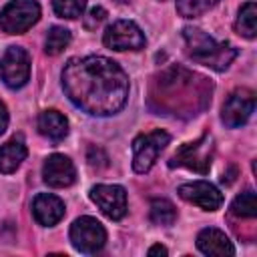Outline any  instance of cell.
<instances>
[{
	"mask_svg": "<svg viewBox=\"0 0 257 257\" xmlns=\"http://www.w3.org/2000/svg\"><path fill=\"white\" fill-rule=\"evenodd\" d=\"M8 126V110H6V104L0 100V135L6 131Z\"/></svg>",
	"mask_w": 257,
	"mask_h": 257,
	"instance_id": "24",
	"label": "cell"
},
{
	"mask_svg": "<svg viewBox=\"0 0 257 257\" xmlns=\"http://www.w3.org/2000/svg\"><path fill=\"white\" fill-rule=\"evenodd\" d=\"M102 42L112 50H141L145 48L147 38L133 20H116L106 28Z\"/></svg>",
	"mask_w": 257,
	"mask_h": 257,
	"instance_id": "7",
	"label": "cell"
},
{
	"mask_svg": "<svg viewBox=\"0 0 257 257\" xmlns=\"http://www.w3.org/2000/svg\"><path fill=\"white\" fill-rule=\"evenodd\" d=\"M197 247L205 255H235V247L229 237L213 227H207L197 235Z\"/></svg>",
	"mask_w": 257,
	"mask_h": 257,
	"instance_id": "14",
	"label": "cell"
},
{
	"mask_svg": "<svg viewBox=\"0 0 257 257\" xmlns=\"http://www.w3.org/2000/svg\"><path fill=\"white\" fill-rule=\"evenodd\" d=\"M213 2H215V4H217V2H219V0H213Z\"/></svg>",
	"mask_w": 257,
	"mask_h": 257,
	"instance_id": "27",
	"label": "cell"
},
{
	"mask_svg": "<svg viewBox=\"0 0 257 257\" xmlns=\"http://www.w3.org/2000/svg\"><path fill=\"white\" fill-rule=\"evenodd\" d=\"M70 243L80 253H96L106 243V231L94 217H78L70 225Z\"/></svg>",
	"mask_w": 257,
	"mask_h": 257,
	"instance_id": "5",
	"label": "cell"
},
{
	"mask_svg": "<svg viewBox=\"0 0 257 257\" xmlns=\"http://www.w3.org/2000/svg\"><path fill=\"white\" fill-rule=\"evenodd\" d=\"M32 215L40 225L52 227L64 217V203L56 195L40 193L32 201Z\"/></svg>",
	"mask_w": 257,
	"mask_h": 257,
	"instance_id": "13",
	"label": "cell"
},
{
	"mask_svg": "<svg viewBox=\"0 0 257 257\" xmlns=\"http://www.w3.org/2000/svg\"><path fill=\"white\" fill-rule=\"evenodd\" d=\"M235 30L237 34L245 38H255L257 34V6L255 2H247L241 6L237 20H235Z\"/></svg>",
	"mask_w": 257,
	"mask_h": 257,
	"instance_id": "17",
	"label": "cell"
},
{
	"mask_svg": "<svg viewBox=\"0 0 257 257\" xmlns=\"http://www.w3.org/2000/svg\"><path fill=\"white\" fill-rule=\"evenodd\" d=\"M42 179L48 187H70L76 181V169L64 155H50L42 165Z\"/></svg>",
	"mask_w": 257,
	"mask_h": 257,
	"instance_id": "12",
	"label": "cell"
},
{
	"mask_svg": "<svg viewBox=\"0 0 257 257\" xmlns=\"http://www.w3.org/2000/svg\"><path fill=\"white\" fill-rule=\"evenodd\" d=\"M253 110H255V94H253V90L237 88L227 96V100L223 104V110H221V120L229 128H237V126H243L251 118Z\"/></svg>",
	"mask_w": 257,
	"mask_h": 257,
	"instance_id": "9",
	"label": "cell"
},
{
	"mask_svg": "<svg viewBox=\"0 0 257 257\" xmlns=\"http://www.w3.org/2000/svg\"><path fill=\"white\" fill-rule=\"evenodd\" d=\"M26 155H28V151H26V145L22 143V139H12L6 145H2L0 147V173H4V175L14 173L22 165Z\"/></svg>",
	"mask_w": 257,
	"mask_h": 257,
	"instance_id": "16",
	"label": "cell"
},
{
	"mask_svg": "<svg viewBox=\"0 0 257 257\" xmlns=\"http://www.w3.org/2000/svg\"><path fill=\"white\" fill-rule=\"evenodd\" d=\"M183 38L187 44V54L191 60L205 64L213 70H227L237 56V48L229 42H217L201 28H183Z\"/></svg>",
	"mask_w": 257,
	"mask_h": 257,
	"instance_id": "2",
	"label": "cell"
},
{
	"mask_svg": "<svg viewBox=\"0 0 257 257\" xmlns=\"http://www.w3.org/2000/svg\"><path fill=\"white\" fill-rule=\"evenodd\" d=\"M40 18V4L36 0H10L0 12V28L8 34H22Z\"/></svg>",
	"mask_w": 257,
	"mask_h": 257,
	"instance_id": "3",
	"label": "cell"
},
{
	"mask_svg": "<svg viewBox=\"0 0 257 257\" xmlns=\"http://www.w3.org/2000/svg\"><path fill=\"white\" fill-rule=\"evenodd\" d=\"M2 80L10 88H22L30 78V56L22 46H10L0 62Z\"/></svg>",
	"mask_w": 257,
	"mask_h": 257,
	"instance_id": "8",
	"label": "cell"
},
{
	"mask_svg": "<svg viewBox=\"0 0 257 257\" xmlns=\"http://www.w3.org/2000/svg\"><path fill=\"white\" fill-rule=\"evenodd\" d=\"M106 18V10L102 6H94L88 10V14L84 16V28L86 30H94L96 26L102 24V20Z\"/></svg>",
	"mask_w": 257,
	"mask_h": 257,
	"instance_id": "23",
	"label": "cell"
},
{
	"mask_svg": "<svg viewBox=\"0 0 257 257\" xmlns=\"http://www.w3.org/2000/svg\"><path fill=\"white\" fill-rule=\"evenodd\" d=\"M179 197L187 203H193L205 211H217L223 205V193L207 183V181H193L179 187Z\"/></svg>",
	"mask_w": 257,
	"mask_h": 257,
	"instance_id": "11",
	"label": "cell"
},
{
	"mask_svg": "<svg viewBox=\"0 0 257 257\" xmlns=\"http://www.w3.org/2000/svg\"><path fill=\"white\" fill-rule=\"evenodd\" d=\"M213 4V0H177V12L183 18H197L205 14Z\"/></svg>",
	"mask_w": 257,
	"mask_h": 257,
	"instance_id": "22",
	"label": "cell"
},
{
	"mask_svg": "<svg viewBox=\"0 0 257 257\" xmlns=\"http://www.w3.org/2000/svg\"><path fill=\"white\" fill-rule=\"evenodd\" d=\"M149 255H167V249L163 245H153L149 249Z\"/></svg>",
	"mask_w": 257,
	"mask_h": 257,
	"instance_id": "25",
	"label": "cell"
},
{
	"mask_svg": "<svg viewBox=\"0 0 257 257\" xmlns=\"http://www.w3.org/2000/svg\"><path fill=\"white\" fill-rule=\"evenodd\" d=\"M231 213L237 215V217L253 219L257 215V199H255V193L251 189H247L245 193L237 195L235 201L231 203Z\"/></svg>",
	"mask_w": 257,
	"mask_h": 257,
	"instance_id": "20",
	"label": "cell"
},
{
	"mask_svg": "<svg viewBox=\"0 0 257 257\" xmlns=\"http://www.w3.org/2000/svg\"><path fill=\"white\" fill-rule=\"evenodd\" d=\"M151 221L155 225L169 227L177 221V209L169 199H153L151 201Z\"/></svg>",
	"mask_w": 257,
	"mask_h": 257,
	"instance_id": "18",
	"label": "cell"
},
{
	"mask_svg": "<svg viewBox=\"0 0 257 257\" xmlns=\"http://www.w3.org/2000/svg\"><path fill=\"white\" fill-rule=\"evenodd\" d=\"M171 143V135L163 128L151 131L147 135H139L133 141V169L135 173H149L155 165L161 151Z\"/></svg>",
	"mask_w": 257,
	"mask_h": 257,
	"instance_id": "4",
	"label": "cell"
},
{
	"mask_svg": "<svg viewBox=\"0 0 257 257\" xmlns=\"http://www.w3.org/2000/svg\"><path fill=\"white\" fill-rule=\"evenodd\" d=\"M52 8H54L56 16L74 20V18L82 16V12L86 8V0H52Z\"/></svg>",
	"mask_w": 257,
	"mask_h": 257,
	"instance_id": "21",
	"label": "cell"
},
{
	"mask_svg": "<svg viewBox=\"0 0 257 257\" xmlns=\"http://www.w3.org/2000/svg\"><path fill=\"white\" fill-rule=\"evenodd\" d=\"M36 126H38V133L42 137H46L48 141H52V143H60L68 135V120L58 110L40 112L38 120H36Z\"/></svg>",
	"mask_w": 257,
	"mask_h": 257,
	"instance_id": "15",
	"label": "cell"
},
{
	"mask_svg": "<svg viewBox=\"0 0 257 257\" xmlns=\"http://www.w3.org/2000/svg\"><path fill=\"white\" fill-rule=\"evenodd\" d=\"M211 151H213L211 137L203 135L201 139L183 145L169 161V167H187V169H193V171L205 175L211 167V155H213Z\"/></svg>",
	"mask_w": 257,
	"mask_h": 257,
	"instance_id": "6",
	"label": "cell"
},
{
	"mask_svg": "<svg viewBox=\"0 0 257 257\" xmlns=\"http://www.w3.org/2000/svg\"><path fill=\"white\" fill-rule=\"evenodd\" d=\"M70 30L64 28V26H52L46 34V40H44V50L46 54H60L68 44H70Z\"/></svg>",
	"mask_w": 257,
	"mask_h": 257,
	"instance_id": "19",
	"label": "cell"
},
{
	"mask_svg": "<svg viewBox=\"0 0 257 257\" xmlns=\"http://www.w3.org/2000/svg\"><path fill=\"white\" fill-rule=\"evenodd\" d=\"M90 199L112 221L126 215V191L120 185H94L90 189Z\"/></svg>",
	"mask_w": 257,
	"mask_h": 257,
	"instance_id": "10",
	"label": "cell"
},
{
	"mask_svg": "<svg viewBox=\"0 0 257 257\" xmlns=\"http://www.w3.org/2000/svg\"><path fill=\"white\" fill-rule=\"evenodd\" d=\"M116 2H128V0H116Z\"/></svg>",
	"mask_w": 257,
	"mask_h": 257,
	"instance_id": "26",
	"label": "cell"
},
{
	"mask_svg": "<svg viewBox=\"0 0 257 257\" xmlns=\"http://www.w3.org/2000/svg\"><path fill=\"white\" fill-rule=\"evenodd\" d=\"M62 88L68 100L94 116L118 112L128 98L126 72L106 56L70 58L62 68Z\"/></svg>",
	"mask_w": 257,
	"mask_h": 257,
	"instance_id": "1",
	"label": "cell"
}]
</instances>
